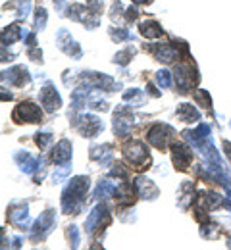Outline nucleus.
<instances>
[{"label":"nucleus","instance_id":"obj_19","mask_svg":"<svg viewBox=\"0 0 231 250\" xmlns=\"http://www.w3.org/2000/svg\"><path fill=\"white\" fill-rule=\"evenodd\" d=\"M135 4H145V2H152V0H133Z\"/></svg>","mask_w":231,"mask_h":250},{"label":"nucleus","instance_id":"obj_6","mask_svg":"<svg viewBox=\"0 0 231 250\" xmlns=\"http://www.w3.org/2000/svg\"><path fill=\"white\" fill-rule=\"evenodd\" d=\"M135 188H137V192H139L143 198H156V196H158V188L152 185V181H148V179H145V177H139V179H137Z\"/></svg>","mask_w":231,"mask_h":250},{"label":"nucleus","instance_id":"obj_11","mask_svg":"<svg viewBox=\"0 0 231 250\" xmlns=\"http://www.w3.org/2000/svg\"><path fill=\"white\" fill-rule=\"evenodd\" d=\"M8 79H10V81H14L18 87H21V85H25V83L29 81L27 71H25L23 67H14V69L8 73Z\"/></svg>","mask_w":231,"mask_h":250},{"label":"nucleus","instance_id":"obj_17","mask_svg":"<svg viewBox=\"0 0 231 250\" xmlns=\"http://www.w3.org/2000/svg\"><path fill=\"white\" fill-rule=\"evenodd\" d=\"M44 21H46V14H44V10H39V12H37V25L42 27Z\"/></svg>","mask_w":231,"mask_h":250},{"label":"nucleus","instance_id":"obj_7","mask_svg":"<svg viewBox=\"0 0 231 250\" xmlns=\"http://www.w3.org/2000/svg\"><path fill=\"white\" fill-rule=\"evenodd\" d=\"M141 33L147 37V39H156L162 35V27L154 21V20H147L141 23Z\"/></svg>","mask_w":231,"mask_h":250},{"label":"nucleus","instance_id":"obj_13","mask_svg":"<svg viewBox=\"0 0 231 250\" xmlns=\"http://www.w3.org/2000/svg\"><path fill=\"white\" fill-rule=\"evenodd\" d=\"M50 141H52V135H46V133H42V135H37V145H39L41 148L48 146V145H50Z\"/></svg>","mask_w":231,"mask_h":250},{"label":"nucleus","instance_id":"obj_3","mask_svg":"<svg viewBox=\"0 0 231 250\" xmlns=\"http://www.w3.org/2000/svg\"><path fill=\"white\" fill-rule=\"evenodd\" d=\"M173 131L168 127V125H154L148 133V143L154 145L158 150H164L166 148V143H168V135H171Z\"/></svg>","mask_w":231,"mask_h":250},{"label":"nucleus","instance_id":"obj_16","mask_svg":"<svg viewBox=\"0 0 231 250\" xmlns=\"http://www.w3.org/2000/svg\"><path fill=\"white\" fill-rule=\"evenodd\" d=\"M67 237H71V247H77V243H79V233H77V227H69Z\"/></svg>","mask_w":231,"mask_h":250},{"label":"nucleus","instance_id":"obj_1","mask_svg":"<svg viewBox=\"0 0 231 250\" xmlns=\"http://www.w3.org/2000/svg\"><path fill=\"white\" fill-rule=\"evenodd\" d=\"M126 158L131 162L133 166H137V169H145V166L150 164V156L147 152V146L139 141H133L131 145L126 146Z\"/></svg>","mask_w":231,"mask_h":250},{"label":"nucleus","instance_id":"obj_9","mask_svg":"<svg viewBox=\"0 0 231 250\" xmlns=\"http://www.w3.org/2000/svg\"><path fill=\"white\" fill-rule=\"evenodd\" d=\"M177 118L181 122H185V124H191V122H197L198 120V112L193 106H189V104H181L179 110H177Z\"/></svg>","mask_w":231,"mask_h":250},{"label":"nucleus","instance_id":"obj_10","mask_svg":"<svg viewBox=\"0 0 231 250\" xmlns=\"http://www.w3.org/2000/svg\"><path fill=\"white\" fill-rule=\"evenodd\" d=\"M99 129H102V125L97 118H83V125H81V133L87 137H93Z\"/></svg>","mask_w":231,"mask_h":250},{"label":"nucleus","instance_id":"obj_12","mask_svg":"<svg viewBox=\"0 0 231 250\" xmlns=\"http://www.w3.org/2000/svg\"><path fill=\"white\" fill-rule=\"evenodd\" d=\"M195 100H197L198 106H202V108H210V96L206 91H197L195 93Z\"/></svg>","mask_w":231,"mask_h":250},{"label":"nucleus","instance_id":"obj_5","mask_svg":"<svg viewBox=\"0 0 231 250\" xmlns=\"http://www.w3.org/2000/svg\"><path fill=\"white\" fill-rule=\"evenodd\" d=\"M41 100H42V106L48 112H54L60 106V96L56 93V89H52V87H44L41 91Z\"/></svg>","mask_w":231,"mask_h":250},{"label":"nucleus","instance_id":"obj_2","mask_svg":"<svg viewBox=\"0 0 231 250\" xmlns=\"http://www.w3.org/2000/svg\"><path fill=\"white\" fill-rule=\"evenodd\" d=\"M16 122H27V124H37L41 122V110L39 106L33 102H21L16 110H14V116H12Z\"/></svg>","mask_w":231,"mask_h":250},{"label":"nucleus","instance_id":"obj_18","mask_svg":"<svg viewBox=\"0 0 231 250\" xmlns=\"http://www.w3.org/2000/svg\"><path fill=\"white\" fill-rule=\"evenodd\" d=\"M224 148H226V154H228V158H230V162H231V143H224Z\"/></svg>","mask_w":231,"mask_h":250},{"label":"nucleus","instance_id":"obj_4","mask_svg":"<svg viewBox=\"0 0 231 250\" xmlns=\"http://www.w3.org/2000/svg\"><path fill=\"white\" fill-rule=\"evenodd\" d=\"M191 158L193 156H191L189 148H185L183 145H173V164L177 166V169L185 171L191 164Z\"/></svg>","mask_w":231,"mask_h":250},{"label":"nucleus","instance_id":"obj_8","mask_svg":"<svg viewBox=\"0 0 231 250\" xmlns=\"http://www.w3.org/2000/svg\"><path fill=\"white\" fill-rule=\"evenodd\" d=\"M69 156H71V146H69V143H67V141H62V143H58V146L54 148L52 160H54L56 164H62V162L69 160Z\"/></svg>","mask_w":231,"mask_h":250},{"label":"nucleus","instance_id":"obj_15","mask_svg":"<svg viewBox=\"0 0 231 250\" xmlns=\"http://www.w3.org/2000/svg\"><path fill=\"white\" fill-rule=\"evenodd\" d=\"M131 54H133L131 48H126L122 54H118V56H116V62H118V63H126V62H127V58H131Z\"/></svg>","mask_w":231,"mask_h":250},{"label":"nucleus","instance_id":"obj_14","mask_svg":"<svg viewBox=\"0 0 231 250\" xmlns=\"http://www.w3.org/2000/svg\"><path fill=\"white\" fill-rule=\"evenodd\" d=\"M158 83H160L164 89H168V87L171 85V77H169L168 71H160V73H158Z\"/></svg>","mask_w":231,"mask_h":250}]
</instances>
